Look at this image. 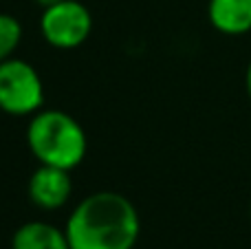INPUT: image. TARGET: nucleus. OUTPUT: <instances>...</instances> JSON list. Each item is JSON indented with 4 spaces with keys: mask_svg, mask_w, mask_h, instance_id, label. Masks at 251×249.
I'll return each mask as SVG.
<instances>
[{
    "mask_svg": "<svg viewBox=\"0 0 251 249\" xmlns=\"http://www.w3.org/2000/svg\"><path fill=\"white\" fill-rule=\"evenodd\" d=\"M44 104V84L35 66L9 57L0 62V110L13 117H33Z\"/></svg>",
    "mask_w": 251,
    "mask_h": 249,
    "instance_id": "obj_3",
    "label": "nucleus"
},
{
    "mask_svg": "<svg viewBox=\"0 0 251 249\" xmlns=\"http://www.w3.org/2000/svg\"><path fill=\"white\" fill-rule=\"evenodd\" d=\"M35 2H38L40 7H42V9H47V7H53V4L62 2V0H35Z\"/></svg>",
    "mask_w": 251,
    "mask_h": 249,
    "instance_id": "obj_10",
    "label": "nucleus"
},
{
    "mask_svg": "<svg viewBox=\"0 0 251 249\" xmlns=\"http://www.w3.org/2000/svg\"><path fill=\"white\" fill-rule=\"evenodd\" d=\"M69 172L55 166H40L29 179V201L44 212L64 207L73 192Z\"/></svg>",
    "mask_w": 251,
    "mask_h": 249,
    "instance_id": "obj_5",
    "label": "nucleus"
},
{
    "mask_svg": "<svg viewBox=\"0 0 251 249\" xmlns=\"http://www.w3.org/2000/svg\"><path fill=\"white\" fill-rule=\"evenodd\" d=\"M209 22L225 35H243L251 31V0H209Z\"/></svg>",
    "mask_w": 251,
    "mask_h": 249,
    "instance_id": "obj_6",
    "label": "nucleus"
},
{
    "mask_svg": "<svg viewBox=\"0 0 251 249\" xmlns=\"http://www.w3.org/2000/svg\"><path fill=\"white\" fill-rule=\"evenodd\" d=\"M26 144L40 166L73 170L84 161L88 139L71 115L57 108L38 110L26 126Z\"/></svg>",
    "mask_w": 251,
    "mask_h": 249,
    "instance_id": "obj_2",
    "label": "nucleus"
},
{
    "mask_svg": "<svg viewBox=\"0 0 251 249\" xmlns=\"http://www.w3.org/2000/svg\"><path fill=\"white\" fill-rule=\"evenodd\" d=\"M93 31V16L77 0H62L42 9L40 33L55 49H77Z\"/></svg>",
    "mask_w": 251,
    "mask_h": 249,
    "instance_id": "obj_4",
    "label": "nucleus"
},
{
    "mask_svg": "<svg viewBox=\"0 0 251 249\" xmlns=\"http://www.w3.org/2000/svg\"><path fill=\"white\" fill-rule=\"evenodd\" d=\"M11 249H71L66 232L44 221L20 225L11 238Z\"/></svg>",
    "mask_w": 251,
    "mask_h": 249,
    "instance_id": "obj_7",
    "label": "nucleus"
},
{
    "mask_svg": "<svg viewBox=\"0 0 251 249\" xmlns=\"http://www.w3.org/2000/svg\"><path fill=\"white\" fill-rule=\"evenodd\" d=\"M245 86H247V93H249V97H251V62H249V66H247V73H245Z\"/></svg>",
    "mask_w": 251,
    "mask_h": 249,
    "instance_id": "obj_9",
    "label": "nucleus"
},
{
    "mask_svg": "<svg viewBox=\"0 0 251 249\" xmlns=\"http://www.w3.org/2000/svg\"><path fill=\"white\" fill-rule=\"evenodd\" d=\"M71 249H132L141 221L137 207L119 192H93L75 205L66 221Z\"/></svg>",
    "mask_w": 251,
    "mask_h": 249,
    "instance_id": "obj_1",
    "label": "nucleus"
},
{
    "mask_svg": "<svg viewBox=\"0 0 251 249\" xmlns=\"http://www.w3.org/2000/svg\"><path fill=\"white\" fill-rule=\"evenodd\" d=\"M22 42V25L11 13H0V62L13 57Z\"/></svg>",
    "mask_w": 251,
    "mask_h": 249,
    "instance_id": "obj_8",
    "label": "nucleus"
}]
</instances>
